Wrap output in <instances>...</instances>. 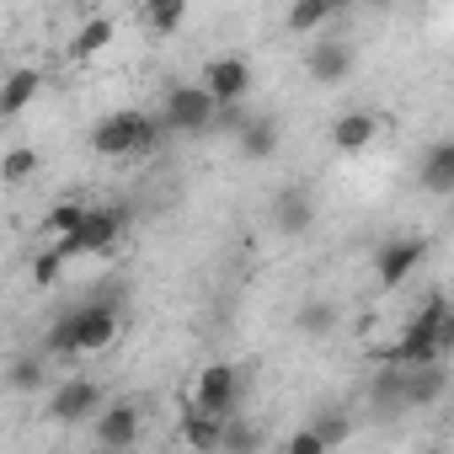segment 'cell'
I'll return each instance as SVG.
<instances>
[{"label": "cell", "instance_id": "18", "mask_svg": "<svg viewBox=\"0 0 454 454\" xmlns=\"http://www.w3.org/2000/svg\"><path fill=\"white\" fill-rule=\"evenodd\" d=\"M113 38H118V22L113 17H86L81 27H75V38H70V59H97V54H107L113 49Z\"/></svg>", "mask_w": 454, "mask_h": 454}, {"label": "cell", "instance_id": "1", "mask_svg": "<svg viewBox=\"0 0 454 454\" xmlns=\"http://www.w3.org/2000/svg\"><path fill=\"white\" fill-rule=\"evenodd\" d=\"M449 353H454V310H449L443 294H427V300L417 305V316L406 321L401 342H395L385 358L401 364V369H411V364H443Z\"/></svg>", "mask_w": 454, "mask_h": 454}, {"label": "cell", "instance_id": "8", "mask_svg": "<svg viewBox=\"0 0 454 454\" xmlns=\"http://www.w3.org/2000/svg\"><path fill=\"white\" fill-rule=\"evenodd\" d=\"M219 107H236V102H247V91H252V59L247 54H219V59H208L203 65V81H198Z\"/></svg>", "mask_w": 454, "mask_h": 454}, {"label": "cell", "instance_id": "16", "mask_svg": "<svg viewBox=\"0 0 454 454\" xmlns=\"http://www.w3.org/2000/svg\"><path fill=\"white\" fill-rule=\"evenodd\" d=\"M43 91V70H12L0 81V118H22Z\"/></svg>", "mask_w": 454, "mask_h": 454}, {"label": "cell", "instance_id": "25", "mask_svg": "<svg viewBox=\"0 0 454 454\" xmlns=\"http://www.w3.org/2000/svg\"><path fill=\"white\" fill-rule=\"evenodd\" d=\"M33 171H38V150H33V145H12L6 155H0V182L17 187V182H27Z\"/></svg>", "mask_w": 454, "mask_h": 454}, {"label": "cell", "instance_id": "26", "mask_svg": "<svg viewBox=\"0 0 454 454\" xmlns=\"http://www.w3.org/2000/svg\"><path fill=\"white\" fill-rule=\"evenodd\" d=\"M6 385H12V390H38V385H43V358H12Z\"/></svg>", "mask_w": 454, "mask_h": 454}, {"label": "cell", "instance_id": "5", "mask_svg": "<svg viewBox=\"0 0 454 454\" xmlns=\"http://www.w3.org/2000/svg\"><path fill=\"white\" fill-rule=\"evenodd\" d=\"M422 257H427V241H422V236H390V241H380L374 257H369L374 284H380V289H401V284L422 268Z\"/></svg>", "mask_w": 454, "mask_h": 454}, {"label": "cell", "instance_id": "27", "mask_svg": "<svg viewBox=\"0 0 454 454\" xmlns=\"http://www.w3.org/2000/svg\"><path fill=\"white\" fill-rule=\"evenodd\" d=\"M81 219H86V203H75V198H70V203H54V214H49V231H54V236H70Z\"/></svg>", "mask_w": 454, "mask_h": 454}, {"label": "cell", "instance_id": "13", "mask_svg": "<svg viewBox=\"0 0 454 454\" xmlns=\"http://www.w3.org/2000/svg\"><path fill=\"white\" fill-rule=\"evenodd\" d=\"M310 224H316V198H310L305 187H284V192L273 198V231H278L284 241H300Z\"/></svg>", "mask_w": 454, "mask_h": 454}, {"label": "cell", "instance_id": "20", "mask_svg": "<svg viewBox=\"0 0 454 454\" xmlns=\"http://www.w3.org/2000/svg\"><path fill=\"white\" fill-rule=\"evenodd\" d=\"M337 321H342V310H337L332 300H305V305L294 310V332H300V337H310V342L332 337V332H337Z\"/></svg>", "mask_w": 454, "mask_h": 454}, {"label": "cell", "instance_id": "2", "mask_svg": "<svg viewBox=\"0 0 454 454\" xmlns=\"http://www.w3.org/2000/svg\"><path fill=\"white\" fill-rule=\"evenodd\" d=\"M160 134H166L160 113L150 118V113L118 107V113H107V118L91 129V150L107 155V160H139V155H150V150L160 145Z\"/></svg>", "mask_w": 454, "mask_h": 454}, {"label": "cell", "instance_id": "4", "mask_svg": "<svg viewBox=\"0 0 454 454\" xmlns=\"http://www.w3.org/2000/svg\"><path fill=\"white\" fill-rule=\"evenodd\" d=\"M65 321L75 332V353H107L123 332V305H118V294H91V300L70 305Z\"/></svg>", "mask_w": 454, "mask_h": 454}, {"label": "cell", "instance_id": "28", "mask_svg": "<svg viewBox=\"0 0 454 454\" xmlns=\"http://www.w3.org/2000/svg\"><path fill=\"white\" fill-rule=\"evenodd\" d=\"M316 433H321V443H326V449H337V443H348V438H353V422L337 411V417H321V422H316Z\"/></svg>", "mask_w": 454, "mask_h": 454}, {"label": "cell", "instance_id": "7", "mask_svg": "<svg viewBox=\"0 0 454 454\" xmlns=\"http://www.w3.org/2000/svg\"><path fill=\"white\" fill-rule=\"evenodd\" d=\"M214 113H219V102H214L203 86H171L166 102H160V123H166L171 134H198V129L214 123Z\"/></svg>", "mask_w": 454, "mask_h": 454}, {"label": "cell", "instance_id": "15", "mask_svg": "<svg viewBox=\"0 0 454 454\" xmlns=\"http://www.w3.org/2000/svg\"><path fill=\"white\" fill-rule=\"evenodd\" d=\"M278 139H284L278 118H247V123H241V134H236V145H241V160H252V166L273 160V155H278Z\"/></svg>", "mask_w": 454, "mask_h": 454}, {"label": "cell", "instance_id": "14", "mask_svg": "<svg viewBox=\"0 0 454 454\" xmlns=\"http://www.w3.org/2000/svg\"><path fill=\"white\" fill-rule=\"evenodd\" d=\"M102 406V385L97 380H65L59 390H54V401H49V417L54 422H81V417H91Z\"/></svg>", "mask_w": 454, "mask_h": 454}, {"label": "cell", "instance_id": "29", "mask_svg": "<svg viewBox=\"0 0 454 454\" xmlns=\"http://www.w3.org/2000/svg\"><path fill=\"white\" fill-rule=\"evenodd\" d=\"M289 454H326V443H321V433L316 427H300V433H289V443H284Z\"/></svg>", "mask_w": 454, "mask_h": 454}, {"label": "cell", "instance_id": "23", "mask_svg": "<svg viewBox=\"0 0 454 454\" xmlns=\"http://www.w3.org/2000/svg\"><path fill=\"white\" fill-rule=\"evenodd\" d=\"M187 22V0H145V27L155 38H176Z\"/></svg>", "mask_w": 454, "mask_h": 454}, {"label": "cell", "instance_id": "22", "mask_svg": "<svg viewBox=\"0 0 454 454\" xmlns=\"http://www.w3.org/2000/svg\"><path fill=\"white\" fill-rule=\"evenodd\" d=\"M219 433H224V417L198 411V406L182 411V443H192V449H219Z\"/></svg>", "mask_w": 454, "mask_h": 454}, {"label": "cell", "instance_id": "3", "mask_svg": "<svg viewBox=\"0 0 454 454\" xmlns=\"http://www.w3.org/2000/svg\"><path fill=\"white\" fill-rule=\"evenodd\" d=\"M123 231H129V208H91L86 203V219L75 224L70 236H59L54 241V252L65 257V262H75V257H113V247L123 241Z\"/></svg>", "mask_w": 454, "mask_h": 454}, {"label": "cell", "instance_id": "12", "mask_svg": "<svg viewBox=\"0 0 454 454\" xmlns=\"http://www.w3.org/2000/svg\"><path fill=\"white\" fill-rule=\"evenodd\" d=\"M353 65H358V54H353V43H342V38H321V43L310 49V59H305V70H310L316 86H342V81L353 75Z\"/></svg>", "mask_w": 454, "mask_h": 454}, {"label": "cell", "instance_id": "6", "mask_svg": "<svg viewBox=\"0 0 454 454\" xmlns=\"http://www.w3.org/2000/svg\"><path fill=\"white\" fill-rule=\"evenodd\" d=\"M241 390H247V380H241L236 364H208L198 374V385H192V406L198 411H214V417H236Z\"/></svg>", "mask_w": 454, "mask_h": 454}, {"label": "cell", "instance_id": "19", "mask_svg": "<svg viewBox=\"0 0 454 454\" xmlns=\"http://www.w3.org/2000/svg\"><path fill=\"white\" fill-rule=\"evenodd\" d=\"M342 6H348V0H294V6H289V33H294V38H310V33H321Z\"/></svg>", "mask_w": 454, "mask_h": 454}, {"label": "cell", "instance_id": "21", "mask_svg": "<svg viewBox=\"0 0 454 454\" xmlns=\"http://www.w3.org/2000/svg\"><path fill=\"white\" fill-rule=\"evenodd\" d=\"M369 406H374V411H385V417L406 411V401H401V364H390V358H385V369H380V374H374V385H369Z\"/></svg>", "mask_w": 454, "mask_h": 454}, {"label": "cell", "instance_id": "24", "mask_svg": "<svg viewBox=\"0 0 454 454\" xmlns=\"http://www.w3.org/2000/svg\"><path fill=\"white\" fill-rule=\"evenodd\" d=\"M65 268H70V262H65V257H59L54 247H43V252H33V268H27V284H33V289H54V284L65 278Z\"/></svg>", "mask_w": 454, "mask_h": 454}, {"label": "cell", "instance_id": "11", "mask_svg": "<svg viewBox=\"0 0 454 454\" xmlns=\"http://www.w3.org/2000/svg\"><path fill=\"white\" fill-rule=\"evenodd\" d=\"M91 417H97V422H91V438H97V443H107V449H129V443H139V406H134V401L97 406Z\"/></svg>", "mask_w": 454, "mask_h": 454}, {"label": "cell", "instance_id": "10", "mask_svg": "<svg viewBox=\"0 0 454 454\" xmlns=\"http://www.w3.org/2000/svg\"><path fill=\"white\" fill-rule=\"evenodd\" d=\"M443 395H449V369L443 364H411V369H401V401H406V411H427Z\"/></svg>", "mask_w": 454, "mask_h": 454}, {"label": "cell", "instance_id": "17", "mask_svg": "<svg viewBox=\"0 0 454 454\" xmlns=\"http://www.w3.org/2000/svg\"><path fill=\"white\" fill-rule=\"evenodd\" d=\"M417 182L433 192V198H449L454 192V145L449 139H438V145H427V155H422V171H417Z\"/></svg>", "mask_w": 454, "mask_h": 454}, {"label": "cell", "instance_id": "30", "mask_svg": "<svg viewBox=\"0 0 454 454\" xmlns=\"http://www.w3.org/2000/svg\"><path fill=\"white\" fill-rule=\"evenodd\" d=\"M70 6H97V0H70Z\"/></svg>", "mask_w": 454, "mask_h": 454}, {"label": "cell", "instance_id": "9", "mask_svg": "<svg viewBox=\"0 0 454 454\" xmlns=\"http://www.w3.org/2000/svg\"><path fill=\"white\" fill-rule=\"evenodd\" d=\"M326 139H332L337 155H358V150H369V145L380 139V113H374V107H348V113L332 118Z\"/></svg>", "mask_w": 454, "mask_h": 454}]
</instances>
